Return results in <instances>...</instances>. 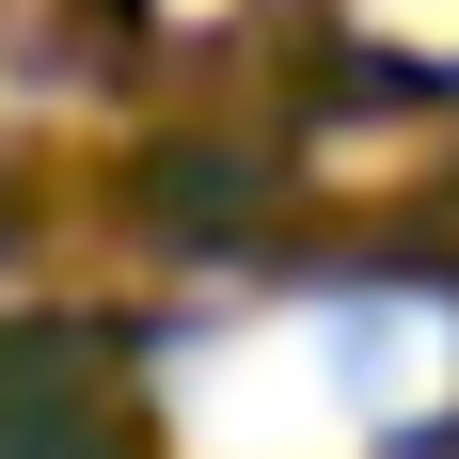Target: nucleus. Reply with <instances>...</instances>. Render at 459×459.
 <instances>
[{
  "label": "nucleus",
  "instance_id": "1",
  "mask_svg": "<svg viewBox=\"0 0 459 459\" xmlns=\"http://www.w3.org/2000/svg\"><path fill=\"white\" fill-rule=\"evenodd\" d=\"M444 396H459L444 301H301L238 349H190V444L206 459H380Z\"/></svg>",
  "mask_w": 459,
  "mask_h": 459
}]
</instances>
